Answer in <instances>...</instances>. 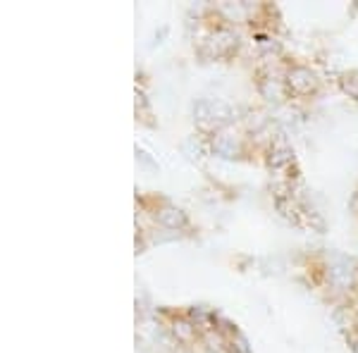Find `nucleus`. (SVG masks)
I'll use <instances>...</instances> for the list:
<instances>
[{
	"mask_svg": "<svg viewBox=\"0 0 358 353\" xmlns=\"http://www.w3.org/2000/svg\"><path fill=\"white\" fill-rule=\"evenodd\" d=\"M346 91H349V94L354 96V98H358V82H349V84H346Z\"/></svg>",
	"mask_w": 358,
	"mask_h": 353,
	"instance_id": "f257e3e1",
	"label": "nucleus"
}]
</instances>
